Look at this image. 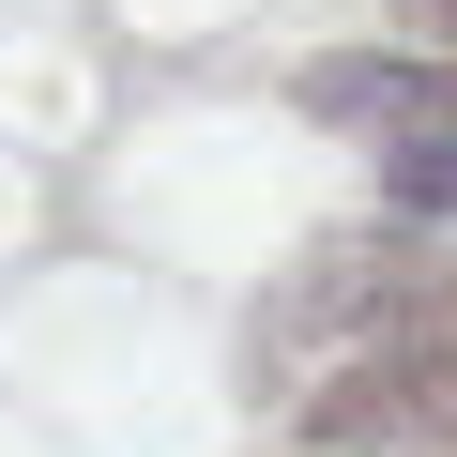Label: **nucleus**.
<instances>
[{
    "mask_svg": "<svg viewBox=\"0 0 457 457\" xmlns=\"http://www.w3.org/2000/svg\"><path fill=\"white\" fill-rule=\"evenodd\" d=\"M305 107L351 122V137H381V153H442L457 137V62H427V46H336V62H305Z\"/></svg>",
    "mask_w": 457,
    "mask_h": 457,
    "instance_id": "1",
    "label": "nucleus"
},
{
    "mask_svg": "<svg viewBox=\"0 0 457 457\" xmlns=\"http://www.w3.org/2000/svg\"><path fill=\"white\" fill-rule=\"evenodd\" d=\"M381 198L396 213H457V137L442 153H381Z\"/></svg>",
    "mask_w": 457,
    "mask_h": 457,
    "instance_id": "2",
    "label": "nucleus"
}]
</instances>
